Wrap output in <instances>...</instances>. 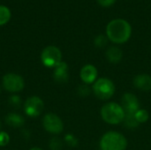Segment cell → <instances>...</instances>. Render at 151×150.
<instances>
[{
	"label": "cell",
	"mask_w": 151,
	"mask_h": 150,
	"mask_svg": "<svg viewBox=\"0 0 151 150\" xmlns=\"http://www.w3.org/2000/svg\"><path fill=\"white\" fill-rule=\"evenodd\" d=\"M132 34L131 25L123 19H115L110 21L106 27V36L114 43L127 42Z\"/></svg>",
	"instance_id": "obj_1"
},
{
	"label": "cell",
	"mask_w": 151,
	"mask_h": 150,
	"mask_svg": "<svg viewBox=\"0 0 151 150\" xmlns=\"http://www.w3.org/2000/svg\"><path fill=\"white\" fill-rule=\"evenodd\" d=\"M127 147V139L118 132H108L100 141L101 150H125Z\"/></svg>",
	"instance_id": "obj_2"
},
{
	"label": "cell",
	"mask_w": 151,
	"mask_h": 150,
	"mask_svg": "<svg viewBox=\"0 0 151 150\" xmlns=\"http://www.w3.org/2000/svg\"><path fill=\"white\" fill-rule=\"evenodd\" d=\"M101 116L104 121L111 125H118L124 121L125 111L121 105L116 103H109L103 106Z\"/></svg>",
	"instance_id": "obj_3"
},
{
	"label": "cell",
	"mask_w": 151,
	"mask_h": 150,
	"mask_svg": "<svg viewBox=\"0 0 151 150\" xmlns=\"http://www.w3.org/2000/svg\"><path fill=\"white\" fill-rule=\"evenodd\" d=\"M92 89L97 98L101 100H108L113 95L115 86L110 79L101 78L94 82Z\"/></svg>",
	"instance_id": "obj_4"
},
{
	"label": "cell",
	"mask_w": 151,
	"mask_h": 150,
	"mask_svg": "<svg viewBox=\"0 0 151 150\" xmlns=\"http://www.w3.org/2000/svg\"><path fill=\"white\" fill-rule=\"evenodd\" d=\"M42 63L49 68H55L62 62V53L56 46H48L43 49L41 54Z\"/></svg>",
	"instance_id": "obj_5"
},
{
	"label": "cell",
	"mask_w": 151,
	"mask_h": 150,
	"mask_svg": "<svg viewBox=\"0 0 151 150\" xmlns=\"http://www.w3.org/2000/svg\"><path fill=\"white\" fill-rule=\"evenodd\" d=\"M3 88L11 93H18L25 87L23 78L16 73H6L2 79Z\"/></svg>",
	"instance_id": "obj_6"
},
{
	"label": "cell",
	"mask_w": 151,
	"mask_h": 150,
	"mask_svg": "<svg viewBox=\"0 0 151 150\" xmlns=\"http://www.w3.org/2000/svg\"><path fill=\"white\" fill-rule=\"evenodd\" d=\"M42 126L47 132L53 134H58L64 130V124L61 118L54 113H48L43 117Z\"/></svg>",
	"instance_id": "obj_7"
},
{
	"label": "cell",
	"mask_w": 151,
	"mask_h": 150,
	"mask_svg": "<svg viewBox=\"0 0 151 150\" xmlns=\"http://www.w3.org/2000/svg\"><path fill=\"white\" fill-rule=\"evenodd\" d=\"M43 107V101L39 96H31L24 103V111L28 117L36 118L42 112Z\"/></svg>",
	"instance_id": "obj_8"
},
{
	"label": "cell",
	"mask_w": 151,
	"mask_h": 150,
	"mask_svg": "<svg viewBox=\"0 0 151 150\" xmlns=\"http://www.w3.org/2000/svg\"><path fill=\"white\" fill-rule=\"evenodd\" d=\"M121 106L125 111V114L135 115V113L140 110V103L138 98L131 93H126L123 95Z\"/></svg>",
	"instance_id": "obj_9"
},
{
	"label": "cell",
	"mask_w": 151,
	"mask_h": 150,
	"mask_svg": "<svg viewBox=\"0 0 151 150\" xmlns=\"http://www.w3.org/2000/svg\"><path fill=\"white\" fill-rule=\"evenodd\" d=\"M69 73H68V65L65 62L59 63L53 72V79L56 82L59 84H64L68 81Z\"/></svg>",
	"instance_id": "obj_10"
},
{
	"label": "cell",
	"mask_w": 151,
	"mask_h": 150,
	"mask_svg": "<svg viewBox=\"0 0 151 150\" xmlns=\"http://www.w3.org/2000/svg\"><path fill=\"white\" fill-rule=\"evenodd\" d=\"M80 76L82 81L87 85L94 83L97 78V69L92 65H86L81 68Z\"/></svg>",
	"instance_id": "obj_11"
},
{
	"label": "cell",
	"mask_w": 151,
	"mask_h": 150,
	"mask_svg": "<svg viewBox=\"0 0 151 150\" xmlns=\"http://www.w3.org/2000/svg\"><path fill=\"white\" fill-rule=\"evenodd\" d=\"M134 85L142 91L151 90V76L148 74H139L135 76L134 79Z\"/></svg>",
	"instance_id": "obj_12"
},
{
	"label": "cell",
	"mask_w": 151,
	"mask_h": 150,
	"mask_svg": "<svg viewBox=\"0 0 151 150\" xmlns=\"http://www.w3.org/2000/svg\"><path fill=\"white\" fill-rule=\"evenodd\" d=\"M5 123L13 128H19L22 127L25 124V119L24 118L18 114V113H9L6 117H5Z\"/></svg>",
	"instance_id": "obj_13"
},
{
	"label": "cell",
	"mask_w": 151,
	"mask_h": 150,
	"mask_svg": "<svg viewBox=\"0 0 151 150\" xmlns=\"http://www.w3.org/2000/svg\"><path fill=\"white\" fill-rule=\"evenodd\" d=\"M106 57H107V59L111 63L117 64V63H119L122 59L123 52H122V50L119 47L111 46L106 51Z\"/></svg>",
	"instance_id": "obj_14"
},
{
	"label": "cell",
	"mask_w": 151,
	"mask_h": 150,
	"mask_svg": "<svg viewBox=\"0 0 151 150\" xmlns=\"http://www.w3.org/2000/svg\"><path fill=\"white\" fill-rule=\"evenodd\" d=\"M12 13L8 7L0 4V26H4L9 22Z\"/></svg>",
	"instance_id": "obj_15"
},
{
	"label": "cell",
	"mask_w": 151,
	"mask_h": 150,
	"mask_svg": "<svg viewBox=\"0 0 151 150\" xmlns=\"http://www.w3.org/2000/svg\"><path fill=\"white\" fill-rule=\"evenodd\" d=\"M124 123L127 127L130 129L137 128L139 126V123L135 118V116L133 114H125V118H124Z\"/></svg>",
	"instance_id": "obj_16"
},
{
	"label": "cell",
	"mask_w": 151,
	"mask_h": 150,
	"mask_svg": "<svg viewBox=\"0 0 151 150\" xmlns=\"http://www.w3.org/2000/svg\"><path fill=\"white\" fill-rule=\"evenodd\" d=\"M135 118L136 120L138 121L139 124H142V123H145L148 121L150 116H149V112L146 111V110H142L140 109L136 113H135Z\"/></svg>",
	"instance_id": "obj_17"
},
{
	"label": "cell",
	"mask_w": 151,
	"mask_h": 150,
	"mask_svg": "<svg viewBox=\"0 0 151 150\" xmlns=\"http://www.w3.org/2000/svg\"><path fill=\"white\" fill-rule=\"evenodd\" d=\"M49 147H50V150H62L63 142H62L61 139H59L58 137H53L50 141Z\"/></svg>",
	"instance_id": "obj_18"
},
{
	"label": "cell",
	"mask_w": 151,
	"mask_h": 150,
	"mask_svg": "<svg viewBox=\"0 0 151 150\" xmlns=\"http://www.w3.org/2000/svg\"><path fill=\"white\" fill-rule=\"evenodd\" d=\"M108 42V37L104 35V34H99L97 35L95 40H94V44L97 47V48H104Z\"/></svg>",
	"instance_id": "obj_19"
},
{
	"label": "cell",
	"mask_w": 151,
	"mask_h": 150,
	"mask_svg": "<svg viewBox=\"0 0 151 150\" xmlns=\"http://www.w3.org/2000/svg\"><path fill=\"white\" fill-rule=\"evenodd\" d=\"M9 104L14 108V109H19L21 105V98L18 95H13L9 98Z\"/></svg>",
	"instance_id": "obj_20"
},
{
	"label": "cell",
	"mask_w": 151,
	"mask_h": 150,
	"mask_svg": "<svg viewBox=\"0 0 151 150\" xmlns=\"http://www.w3.org/2000/svg\"><path fill=\"white\" fill-rule=\"evenodd\" d=\"M77 92L81 96H88L91 93V89L87 84H83V85H80L78 87Z\"/></svg>",
	"instance_id": "obj_21"
},
{
	"label": "cell",
	"mask_w": 151,
	"mask_h": 150,
	"mask_svg": "<svg viewBox=\"0 0 151 150\" xmlns=\"http://www.w3.org/2000/svg\"><path fill=\"white\" fill-rule=\"evenodd\" d=\"M10 142V136L7 133L1 131L0 132V147H4Z\"/></svg>",
	"instance_id": "obj_22"
},
{
	"label": "cell",
	"mask_w": 151,
	"mask_h": 150,
	"mask_svg": "<svg viewBox=\"0 0 151 150\" xmlns=\"http://www.w3.org/2000/svg\"><path fill=\"white\" fill-rule=\"evenodd\" d=\"M65 141L69 146H71V147H75V146H77V144H78V140L75 138L74 135L70 134V133L65 135Z\"/></svg>",
	"instance_id": "obj_23"
},
{
	"label": "cell",
	"mask_w": 151,
	"mask_h": 150,
	"mask_svg": "<svg viewBox=\"0 0 151 150\" xmlns=\"http://www.w3.org/2000/svg\"><path fill=\"white\" fill-rule=\"evenodd\" d=\"M97 2L103 7H110L114 4L116 0H97Z\"/></svg>",
	"instance_id": "obj_24"
},
{
	"label": "cell",
	"mask_w": 151,
	"mask_h": 150,
	"mask_svg": "<svg viewBox=\"0 0 151 150\" xmlns=\"http://www.w3.org/2000/svg\"><path fill=\"white\" fill-rule=\"evenodd\" d=\"M29 150H42V149H40V148L35 147V148H32V149H30Z\"/></svg>",
	"instance_id": "obj_25"
},
{
	"label": "cell",
	"mask_w": 151,
	"mask_h": 150,
	"mask_svg": "<svg viewBox=\"0 0 151 150\" xmlns=\"http://www.w3.org/2000/svg\"><path fill=\"white\" fill-rule=\"evenodd\" d=\"M1 127H2V124H1V121H0V132H1Z\"/></svg>",
	"instance_id": "obj_26"
},
{
	"label": "cell",
	"mask_w": 151,
	"mask_h": 150,
	"mask_svg": "<svg viewBox=\"0 0 151 150\" xmlns=\"http://www.w3.org/2000/svg\"><path fill=\"white\" fill-rule=\"evenodd\" d=\"M0 93H1V88H0Z\"/></svg>",
	"instance_id": "obj_27"
}]
</instances>
